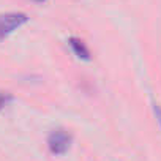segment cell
I'll use <instances>...</instances> for the list:
<instances>
[{
	"label": "cell",
	"instance_id": "obj_6",
	"mask_svg": "<svg viewBox=\"0 0 161 161\" xmlns=\"http://www.w3.org/2000/svg\"><path fill=\"white\" fill-rule=\"evenodd\" d=\"M33 2H38V3H41V2H44V0H33Z\"/></svg>",
	"mask_w": 161,
	"mask_h": 161
},
{
	"label": "cell",
	"instance_id": "obj_3",
	"mask_svg": "<svg viewBox=\"0 0 161 161\" xmlns=\"http://www.w3.org/2000/svg\"><path fill=\"white\" fill-rule=\"evenodd\" d=\"M68 46H69L71 52H73L79 60L89 62V60L92 58L90 49L87 47V44H86L82 40H80V38H77V36H69V38H68Z\"/></svg>",
	"mask_w": 161,
	"mask_h": 161
},
{
	"label": "cell",
	"instance_id": "obj_4",
	"mask_svg": "<svg viewBox=\"0 0 161 161\" xmlns=\"http://www.w3.org/2000/svg\"><path fill=\"white\" fill-rule=\"evenodd\" d=\"M13 101V95L10 92L0 90V112H2L7 106H10V103Z\"/></svg>",
	"mask_w": 161,
	"mask_h": 161
},
{
	"label": "cell",
	"instance_id": "obj_2",
	"mask_svg": "<svg viewBox=\"0 0 161 161\" xmlns=\"http://www.w3.org/2000/svg\"><path fill=\"white\" fill-rule=\"evenodd\" d=\"M71 142H73V136L68 131L58 128V130H54L49 134V137H47V148H49V152L52 155L60 156V155H65L69 150Z\"/></svg>",
	"mask_w": 161,
	"mask_h": 161
},
{
	"label": "cell",
	"instance_id": "obj_1",
	"mask_svg": "<svg viewBox=\"0 0 161 161\" xmlns=\"http://www.w3.org/2000/svg\"><path fill=\"white\" fill-rule=\"evenodd\" d=\"M29 22V16L22 11H10L0 14V43L7 40L11 33Z\"/></svg>",
	"mask_w": 161,
	"mask_h": 161
},
{
	"label": "cell",
	"instance_id": "obj_5",
	"mask_svg": "<svg viewBox=\"0 0 161 161\" xmlns=\"http://www.w3.org/2000/svg\"><path fill=\"white\" fill-rule=\"evenodd\" d=\"M152 109H153V114H155V119H156V123H158V126L161 128V106L155 103V104L152 106Z\"/></svg>",
	"mask_w": 161,
	"mask_h": 161
}]
</instances>
